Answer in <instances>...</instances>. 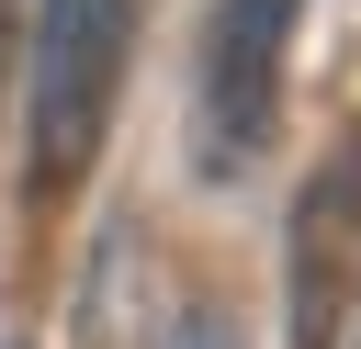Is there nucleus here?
Segmentation results:
<instances>
[{
  "instance_id": "39448f33",
  "label": "nucleus",
  "mask_w": 361,
  "mask_h": 349,
  "mask_svg": "<svg viewBox=\"0 0 361 349\" xmlns=\"http://www.w3.org/2000/svg\"><path fill=\"white\" fill-rule=\"evenodd\" d=\"M0 56H11V0H0Z\"/></svg>"
},
{
  "instance_id": "f03ea898",
  "label": "nucleus",
  "mask_w": 361,
  "mask_h": 349,
  "mask_svg": "<svg viewBox=\"0 0 361 349\" xmlns=\"http://www.w3.org/2000/svg\"><path fill=\"white\" fill-rule=\"evenodd\" d=\"M293 23L305 0H214L203 56H192V158L203 180H237L282 135V79H293Z\"/></svg>"
},
{
  "instance_id": "7ed1b4c3",
  "label": "nucleus",
  "mask_w": 361,
  "mask_h": 349,
  "mask_svg": "<svg viewBox=\"0 0 361 349\" xmlns=\"http://www.w3.org/2000/svg\"><path fill=\"white\" fill-rule=\"evenodd\" d=\"M361 315V124L327 135V158L293 180L282 225V326L293 349H338Z\"/></svg>"
},
{
  "instance_id": "f257e3e1",
  "label": "nucleus",
  "mask_w": 361,
  "mask_h": 349,
  "mask_svg": "<svg viewBox=\"0 0 361 349\" xmlns=\"http://www.w3.org/2000/svg\"><path fill=\"white\" fill-rule=\"evenodd\" d=\"M135 11L147 0H34V56H23V203L56 214L124 101L135 68Z\"/></svg>"
},
{
  "instance_id": "20e7f679",
  "label": "nucleus",
  "mask_w": 361,
  "mask_h": 349,
  "mask_svg": "<svg viewBox=\"0 0 361 349\" xmlns=\"http://www.w3.org/2000/svg\"><path fill=\"white\" fill-rule=\"evenodd\" d=\"M158 349H237V326H226V315H214V304H180V315H169V338H158Z\"/></svg>"
}]
</instances>
